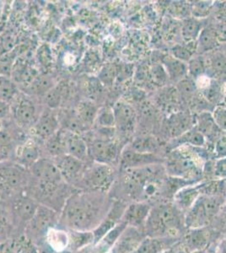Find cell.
<instances>
[{
	"label": "cell",
	"mask_w": 226,
	"mask_h": 253,
	"mask_svg": "<svg viewBox=\"0 0 226 253\" xmlns=\"http://www.w3.org/2000/svg\"><path fill=\"white\" fill-rule=\"evenodd\" d=\"M108 193L75 190L59 214L58 226L67 230L93 231L112 205Z\"/></svg>",
	"instance_id": "obj_1"
},
{
	"label": "cell",
	"mask_w": 226,
	"mask_h": 253,
	"mask_svg": "<svg viewBox=\"0 0 226 253\" xmlns=\"http://www.w3.org/2000/svg\"><path fill=\"white\" fill-rule=\"evenodd\" d=\"M26 193L42 206L60 214L75 188L67 184L52 159L41 158L29 169Z\"/></svg>",
	"instance_id": "obj_2"
},
{
	"label": "cell",
	"mask_w": 226,
	"mask_h": 253,
	"mask_svg": "<svg viewBox=\"0 0 226 253\" xmlns=\"http://www.w3.org/2000/svg\"><path fill=\"white\" fill-rule=\"evenodd\" d=\"M186 230L183 211L175 203H160L152 206L143 231L149 237L180 239Z\"/></svg>",
	"instance_id": "obj_3"
},
{
	"label": "cell",
	"mask_w": 226,
	"mask_h": 253,
	"mask_svg": "<svg viewBox=\"0 0 226 253\" xmlns=\"http://www.w3.org/2000/svg\"><path fill=\"white\" fill-rule=\"evenodd\" d=\"M116 133L115 127H93L84 134L90 161L118 167L123 149L115 139Z\"/></svg>",
	"instance_id": "obj_4"
},
{
	"label": "cell",
	"mask_w": 226,
	"mask_h": 253,
	"mask_svg": "<svg viewBox=\"0 0 226 253\" xmlns=\"http://www.w3.org/2000/svg\"><path fill=\"white\" fill-rule=\"evenodd\" d=\"M29 170L14 161L0 163V200L9 203L26 193Z\"/></svg>",
	"instance_id": "obj_5"
},
{
	"label": "cell",
	"mask_w": 226,
	"mask_h": 253,
	"mask_svg": "<svg viewBox=\"0 0 226 253\" xmlns=\"http://www.w3.org/2000/svg\"><path fill=\"white\" fill-rule=\"evenodd\" d=\"M12 124L23 132H30L40 117L44 106L37 98L20 90L10 103Z\"/></svg>",
	"instance_id": "obj_6"
},
{
	"label": "cell",
	"mask_w": 226,
	"mask_h": 253,
	"mask_svg": "<svg viewBox=\"0 0 226 253\" xmlns=\"http://www.w3.org/2000/svg\"><path fill=\"white\" fill-rule=\"evenodd\" d=\"M118 175L117 167L90 162L77 190L108 193Z\"/></svg>",
	"instance_id": "obj_7"
},
{
	"label": "cell",
	"mask_w": 226,
	"mask_h": 253,
	"mask_svg": "<svg viewBox=\"0 0 226 253\" xmlns=\"http://www.w3.org/2000/svg\"><path fill=\"white\" fill-rule=\"evenodd\" d=\"M222 202L215 195L201 194L185 213V224L188 229L208 227L221 210Z\"/></svg>",
	"instance_id": "obj_8"
},
{
	"label": "cell",
	"mask_w": 226,
	"mask_h": 253,
	"mask_svg": "<svg viewBox=\"0 0 226 253\" xmlns=\"http://www.w3.org/2000/svg\"><path fill=\"white\" fill-rule=\"evenodd\" d=\"M59 213L49 208L39 205L37 213L30 221L25 236L33 244L42 247L46 243V234L52 228L58 226Z\"/></svg>",
	"instance_id": "obj_9"
},
{
	"label": "cell",
	"mask_w": 226,
	"mask_h": 253,
	"mask_svg": "<svg viewBox=\"0 0 226 253\" xmlns=\"http://www.w3.org/2000/svg\"><path fill=\"white\" fill-rule=\"evenodd\" d=\"M9 207L14 225V237L25 233L27 224L37 213L39 204L27 193L18 197L14 200L6 203Z\"/></svg>",
	"instance_id": "obj_10"
},
{
	"label": "cell",
	"mask_w": 226,
	"mask_h": 253,
	"mask_svg": "<svg viewBox=\"0 0 226 253\" xmlns=\"http://www.w3.org/2000/svg\"><path fill=\"white\" fill-rule=\"evenodd\" d=\"M166 172L172 177L190 181L202 174V168L191 156L175 150L166 161Z\"/></svg>",
	"instance_id": "obj_11"
},
{
	"label": "cell",
	"mask_w": 226,
	"mask_h": 253,
	"mask_svg": "<svg viewBox=\"0 0 226 253\" xmlns=\"http://www.w3.org/2000/svg\"><path fill=\"white\" fill-rule=\"evenodd\" d=\"M52 160L54 161L67 184L78 189L90 162H84L69 155H63Z\"/></svg>",
	"instance_id": "obj_12"
},
{
	"label": "cell",
	"mask_w": 226,
	"mask_h": 253,
	"mask_svg": "<svg viewBox=\"0 0 226 253\" xmlns=\"http://www.w3.org/2000/svg\"><path fill=\"white\" fill-rule=\"evenodd\" d=\"M60 128L57 110L44 107L38 121L30 132L31 136L42 144Z\"/></svg>",
	"instance_id": "obj_13"
},
{
	"label": "cell",
	"mask_w": 226,
	"mask_h": 253,
	"mask_svg": "<svg viewBox=\"0 0 226 253\" xmlns=\"http://www.w3.org/2000/svg\"><path fill=\"white\" fill-rule=\"evenodd\" d=\"M164 162L160 157L150 153L137 152L132 147H124L120 155L118 170H129L135 168L147 167L150 165L160 164Z\"/></svg>",
	"instance_id": "obj_14"
},
{
	"label": "cell",
	"mask_w": 226,
	"mask_h": 253,
	"mask_svg": "<svg viewBox=\"0 0 226 253\" xmlns=\"http://www.w3.org/2000/svg\"><path fill=\"white\" fill-rule=\"evenodd\" d=\"M41 158L40 142L31 136L19 142L13 161L29 170Z\"/></svg>",
	"instance_id": "obj_15"
},
{
	"label": "cell",
	"mask_w": 226,
	"mask_h": 253,
	"mask_svg": "<svg viewBox=\"0 0 226 253\" xmlns=\"http://www.w3.org/2000/svg\"><path fill=\"white\" fill-rule=\"evenodd\" d=\"M127 206L128 204L125 202L113 200L112 206L110 208L106 217L100 222L97 227L92 231L94 236L93 244L100 242L106 234L109 233L116 225H118L122 221L123 213L125 212Z\"/></svg>",
	"instance_id": "obj_16"
},
{
	"label": "cell",
	"mask_w": 226,
	"mask_h": 253,
	"mask_svg": "<svg viewBox=\"0 0 226 253\" xmlns=\"http://www.w3.org/2000/svg\"><path fill=\"white\" fill-rule=\"evenodd\" d=\"M19 131L14 124L0 129V163L5 161H14V153L19 142L24 138H20Z\"/></svg>",
	"instance_id": "obj_17"
},
{
	"label": "cell",
	"mask_w": 226,
	"mask_h": 253,
	"mask_svg": "<svg viewBox=\"0 0 226 253\" xmlns=\"http://www.w3.org/2000/svg\"><path fill=\"white\" fill-rule=\"evenodd\" d=\"M146 237L144 231L127 226L108 253H133Z\"/></svg>",
	"instance_id": "obj_18"
},
{
	"label": "cell",
	"mask_w": 226,
	"mask_h": 253,
	"mask_svg": "<svg viewBox=\"0 0 226 253\" xmlns=\"http://www.w3.org/2000/svg\"><path fill=\"white\" fill-rule=\"evenodd\" d=\"M151 207L150 204L144 202L129 203L123 213L122 221L126 223L128 226L143 230Z\"/></svg>",
	"instance_id": "obj_19"
},
{
	"label": "cell",
	"mask_w": 226,
	"mask_h": 253,
	"mask_svg": "<svg viewBox=\"0 0 226 253\" xmlns=\"http://www.w3.org/2000/svg\"><path fill=\"white\" fill-rule=\"evenodd\" d=\"M115 118L116 132L126 135L134 128L135 120V111L132 107L123 101H118L112 107Z\"/></svg>",
	"instance_id": "obj_20"
},
{
	"label": "cell",
	"mask_w": 226,
	"mask_h": 253,
	"mask_svg": "<svg viewBox=\"0 0 226 253\" xmlns=\"http://www.w3.org/2000/svg\"><path fill=\"white\" fill-rule=\"evenodd\" d=\"M63 131L66 155L79 159L84 162H91L90 160L87 143L84 136L67 130L63 129Z\"/></svg>",
	"instance_id": "obj_21"
},
{
	"label": "cell",
	"mask_w": 226,
	"mask_h": 253,
	"mask_svg": "<svg viewBox=\"0 0 226 253\" xmlns=\"http://www.w3.org/2000/svg\"><path fill=\"white\" fill-rule=\"evenodd\" d=\"M100 107L95 101L87 98L80 99V101H78L74 107L79 120L85 126L87 132L93 128Z\"/></svg>",
	"instance_id": "obj_22"
},
{
	"label": "cell",
	"mask_w": 226,
	"mask_h": 253,
	"mask_svg": "<svg viewBox=\"0 0 226 253\" xmlns=\"http://www.w3.org/2000/svg\"><path fill=\"white\" fill-rule=\"evenodd\" d=\"M181 240L190 253L206 250L210 241V232L207 227L188 229Z\"/></svg>",
	"instance_id": "obj_23"
},
{
	"label": "cell",
	"mask_w": 226,
	"mask_h": 253,
	"mask_svg": "<svg viewBox=\"0 0 226 253\" xmlns=\"http://www.w3.org/2000/svg\"><path fill=\"white\" fill-rule=\"evenodd\" d=\"M41 151L42 157L44 158L55 159L66 155L62 128L41 144Z\"/></svg>",
	"instance_id": "obj_24"
},
{
	"label": "cell",
	"mask_w": 226,
	"mask_h": 253,
	"mask_svg": "<svg viewBox=\"0 0 226 253\" xmlns=\"http://www.w3.org/2000/svg\"><path fill=\"white\" fill-rule=\"evenodd\" d=\"M180 239L146 236L133 253H161L172 247Z\"/></svg>",
	"instance_id": "obj_25"
},
{
	"label": "cell",
	"mask_w": 226,
	"mask_h": 253,
	"mask_svg": "<svg viewBox=\"0 0 226 253\" xmlns=\"http://www.w3.org/2000/svg\"><path fill=\"white\" fill-rule=\"evenodd\" d=\"M56 84L57 83H55L53 79L49 75H38L35 77L34 80L29 84L27 86L20 90L27 95L37 98L41 101L42 98L46 95L50 89H52Z\"/></svg>",
	"instance_id": "obj_26"
},
{
	"label": "cell",
	"mask_w": 226,
	"mask_h": 253,
	"mask_svg": "<svg viewBox=\"0 0 226 253\" xmlns=\"http://www.w3.org/2000/svg\"><path fill=\"white\" fill-rule=\"evenodd\" d=\"M197 129L203 134V137L216 141L218 138H220V132L221 130L215 124V120L213 118L212 113L208 112H201L200 114L197 118Z\"/></svg>",
	"instance_id": "obj_27"
},
{
	"label": "cell",
	"mask_w": 226,
	"mask_h": 253,
	"mask_svg": "<svg viewBox=\"0 0 226 253\" xmlns=\"http://www.w3.org/2000/svg\"><path fill=\"white\" fill-rule=\"evenodd\" d=\"M69 232L59 226L49 230L46 234V243L55 253H62L69 249Z\"/></svg>",
	"instance_id": "obj_28"
},
{
	"label": "cell",
	"mask_w": 226,
	"mask_h": 253,
	"mask_svg": "<svg viewBox=\"0 0 226 253\" xmlns=\"http://www.w3.org/2000/svg\"><path fill=\"white\" fill-rule=\"evenodd\" d=\"M14 237V230L9 207L0 200V245L5 244Z\"/></svg>",
	"instance_id": "obj_29"
},
{
	"label": "cell",
	"mask_w": 226,
	"mask_h": 253,
	"mask_svg": "<svg viewBox=\"0 0 226 253\" xmlns=\"http://www.w3.org/2000/svg\"><path fill=\"white\" fill-rule=\"evenodd\" d=\"M219 43L215 26H204L197 40V51L199 53L215 51Z\"/></svg>",
	"instance_id": "obj_30"
},
{
	"label": "cell",
	"mask_w": 226,
	"mask_h": 253,
	"mask_svg": "<svg viewBox=\"0 0 226 253\" xmlns=\"http://www.w3.org/2000/svg\"><path fill=\"white\" fill-rule=\"evenodd\" d=\"M163 65L168 77L172 81H181L186 78L188 73L186 63L178 60L172 56H168L164 58Z\"/></svg>",
	"instance_id": "obj_31"
},
{
	"label": "cell",
	"mask_w": 226,
	"mask_h": 253,
	"mask_svg": "<svg viewBox=\"0 0 226 253\" xmlns=\"http://www.w3.org/2000/svg\"><path fill=\"white\" fill-rule=\"evenodd\" d=\"M198 188L195 187H184L176 193L174 195L175 205H177L184 213L192 207L195 201L200 196Z\"/></svg>",
	"instance_id": "obj_32"
},
{
	"label": "cell",
	"mask_w": 226,
	"mask_h": 253,
	"mask_svg": "<svg viewBox=\"0 0 226 253\" xmlns=\"http://www.w3.org/2000/svg\"><path fill=\"white\" fill-rule=\"evenodd\" d=\"M68 232L69 239L68 250L74 253L94 243V236L92 231L68 230Z\"/></svg>",
	"instance_id": "obj_33"
},
{
	"label": "cell",
	"mask_w": 226,
	"mask_h": 253,
	"mask_svg": "<svg viewBox=\"0 0 226 253\" xmlns=\"http://www.w3.org/2000/svg\"><path fill=\"white\" fill-rule=\"evenodd\" d=\"M207 74L209 78L226 75V53L223 52H214L206 59Z\"/></svg>",
	"instance_id": "obj_34"
},
{
	"label": "cell",
	"mask_w": 226,
	"mask_h": 253,
	"mask_svg": "<svg viewBox=\"0 0 226 253\" xmlns=\"http://www.w3.org/2000/svg\"><path fill=\"white\" fill-rule=\"evenodd\" d=\"M203 28V20L194 17L187 18L182 22L181 37L186 42H197Z\"/></svg>",
	"instance_id": "obj_35"
},
{
	"label": "cell",
	"mask_w": 226,
	"mask_h": 253,
	"mask_svg": "<svg viewBox=\"0 0 226 253\" xmlns=\"http://www.w3.org/2000/svg\"><path fill=\"white\" fill-rule=\"evenodd\" d=\"M20 89L17 83L5 75H0V100L11 103L14 98L20 93Z\"/></svg>",
	"instance_id": "obj_36"
},
{
	"label": "cell",
	"mask_w": 226,
	"mask_h": 253,
	"mask_svg": "<svg viewBox=\"0 0 226 253\" xmlns=\"http://www.w3.org/2000/svg\"><path fill=\"white\" fill-rule=\"evenodd\" d=\"M192 118L184 113H176L170 118L169 126L173 136H181L191 129Z\"/></svg>",
	"instance_id": "obj_37"
},
{
	"label": "cell",
	"mask_w": 226,
	"mask_h": 253,
	"mask_svg": "<svg viewBox=\"0 0 226 253\" xmlns=\"http://www.w3.org/2000/svg\"><path fill=\"white\" fill-rule=\"evenodd\" d=\"M203 96L209 103L216 104L221 102L224 99L223 88L221 82L217 80H211L209 84L204 89H202Z\"/></svg>",
	"instance_id": "obj_38"
},
{
	"label": "cell",
	"mask_w": 226,
	"mask_h": 253,
	"mask_svg": "<svg viewBox=\"0 0 226 253\" xmlns=\"http://www.w3.org/2000/svg\"><path fill=\"white\" fill-rule=\"evenodd\" d=\"M179 144H190L192 146L203 147L206 144V138L203 137L197 127H192L178 138Z\"/></svg>",
	"instance_id": "obj_39"
},
{
	"label": "cell",
	"mask_w": 226,
	"mask_h": 253,
	"mask_svg": "<svg viewBox=\"0 0 226 253\" xmlns=\"http://www.w3.org/2000/svg\"><path fill=\"white\" fill-rule=\"evenodd\" d=\"M94 126H96V127H115L114 113H113L112 107H100L93 127Z\"/></svg>",
	"instance_id": "obj_40"
},
{
	"label": "cell",
	"mask_w": 226,
	"mask_h": 253,
	"mask_svg": "<svg viewBox=\"0 0 226 253\" xmlns=\"http://www.w3.org/2000/svg\"><path fill=\"white\" fill-rule=\"evenodd\" d=\"M187 70L190 78H192L194 81L203 75H207L206 59L203 57L192 58L188 62Z\"/></svg>",
	"instance_id": "obj_41"
},
{
	"label": "cell",
	"mask_w": 226,
	"mask_h": 253,
	"mask_svg": "<svg viewBox=\"0 0 226 253\" xmlns=\"http://www.w3.org/2000/svg\"><path fill=\"white\" fill-rule=\"evenodd\" d=\"M130 146L137 152L153 154V151L156 149L157 145L154 138L143 137V138H136L135 141L133 142L132 145Z\"/></svg>",
	"instance_id": "obj_42"
},
{
	"label": "cell",
	"mask_w": 226,
	"mask_h": 253,
	"mask_svg": "<svg viewBox=\"0 0 226 253\" xmlns=\"http://www.w3.org/2000/svg\"><path fill=\"white\" fill-rule=\"evenodd\" d=\"M194 52V50L184 45H175L172 49V57L184 63L191 60Z\"/></svg>",
	"instance_id": "obj_43"
},
{
	"label": "cell",
	"mask_w": 226,
	"mask_h": 253,
	"mask_svg": "<svg viewBox=\"0 0 226 253\" xmlns=\"http://www.w3.org/2000/svg\"><path fill=\"white\" fill-rule=\"evenodd\" d=\"M11 123L10 104L0 100V129L9 126Z\"/></svg>",
	"instance_id": "obj_44"
},
{
	"label": "cell",
	"mask_w": 226,
	"mask_h": 253,
	"mask_svg": "<svg viewBox=\"0 0 226 253\" xmlns=\"http://www.w3.org/2000/svg\"><path fill=\"white\" fill-rule=\"evenodd\" d=\"M212 5L213 3H209V2H197L192 6V15H194V18L201 20L209 15Z\"/></svg>",
	"instance_id": "obj_45"
},
{
	"label": "cell",
	"mask_w": 226,
	"mask_h": 253,
	"mask_svg": "<svg viewBox=\"0 0 226 253\" xmlns=\"http://www.w3.org/2000/svg\"><path fill=\"white\" fill-rule=\"evenodd\" d=\"M213 118L219 128L226 131V108L223 106H217L212 113Z\"/></svg>",
	"instance_id": "obj_46"
},
{
	"label": "cell",
	"mask_w": 226,
	"mask_h": 253,
	"mask_svg": "<svg viewBox=\"0 0 226 253\" xmlns=\"http://www.w3.org/2000/svg\"><path fill=\"white\" fill-rule=\"evenodd\" d=\"M214 174L217 178L226 179V157L216 160L214 167Z\"/></svg>",
	"instance_id": "obj_47"
},
{
	"label": "cell",
	"mask_w": 226,
	"mask_h": 253,
	"mask_svg": "<svg viewBox=\"0 0 226 253\" xmlns=\"http://www.w3.org/2000/svg\"><path fill=\"white\" fill-rule=\"evenodd\" d=\"M215 153L217 159L226 157V135H221L215 141Z\"/></svg>",
	"instance_id": "obj_48"
},
{
	"label": "cell",
	"mask_w": 226,
	"mask_h": 253,
	"mask_svg": "<svg viewBox=\"0 0 226 253\" xmlns=\"http://www.w3.org/2000/svg\"><path fill=\"white\" fill-rule=\"evenodd\" d=\"M161 253H190L188 250L186 249L183 242H181V240H179L178 242H176L172 247L168 248L167 250L164 251Z\"/></svg>",
	"instance_id": "obj_49"
},
{
	"label": "cell",
	"mask_w": 226,
	"mask_h": 253,
	"mask_svg": "<svg viewBox=\"0 0 226 253\" xmlns=\"http://www.w3.org/2000/svg\"><path fill=\"white\" fill-rule=\"evenodd\" d=\"M207 253H226V238L221 240L215 244L213 249L207 252Z\"/></svg>",
	"instance_id": "obj_50"
},
{
	"label": "cell",
	"mask_w": 226,
	"mask_h": 253,
	"mask_svg": "<svg viewBox=\"0 0 226 253\" xmlns=\"http://www.w3.org/2000/svg\"><path fill=\"white\" fill-rule=\"evenodd\" d=\"M217 13L220 17L226 19V2L218 4Z\"/></svg>",
	"instance_id": "obj_51"
},
{
	"label": "cell",
	"mask_w": 226,
	"mask_h": 253,
	"mask_svg": "<svg viewBox=\"0 0 226 253\" xmlns=\"http://www.w3.org/2000/svg\"><path fill=\"white\" fill-rule=\"evenodd\" d=\"M192 253H207V250L196 251Z\"/></svg>",
	"instance_id": "obj_52"
},
{
	"label": "cell",
	"mask_w": 226,
	"mask_h": 253,
	"mask_svg": "<svg viewBox=\"0 0 226 253\" xmlns=\"http://www.w3.org/2000/svg\"><path fill=\"white\" fill-rule=\"evenodd\" d=\"M221 106H223V107H225L226 108V95L224 96V105H221Z\"/></svg>",
	"instance_id": "obj_53"
},
{
	"label": "cell",
	"mask_w": 226,
	"mask_h": 253,
	"mask_svg": "<svg viewBox=\"0 0 226 253\" xmlns=\"http://www.w3.org/2000/svg\"><path fill=\"white\" fill-rule=\"evenodd\" d=\"M74 253L73 252H71V251L69 250H66V251H63V252H62V253Z\"/></svg>",
	"instance_id": "obj_54"
},
{
	"label": "cell",
	"mask_w": 226,
	"mask_h": 253,
	"mask_svg": "<svg viewBox=\"0 0 226 253\" xmlns=\"http://www.w3.org/2000/svg\"><path fill=\"white\" fill-rule=\"evenodd\" d=\"M0 16H1V9H0Z\"/></svg>",
	"instance_id": "obj_55"
},
{
	"label": "cell",
	"mask_w": 226,
	"mask_h": 253,
	"mask_svg": "<svg viewBox=\"0 0 226 253\" xmlns=\"http://www.w3.org/2000/svg\"></svg>",
	"instance_id": "obj_56"
}]
</instances>
